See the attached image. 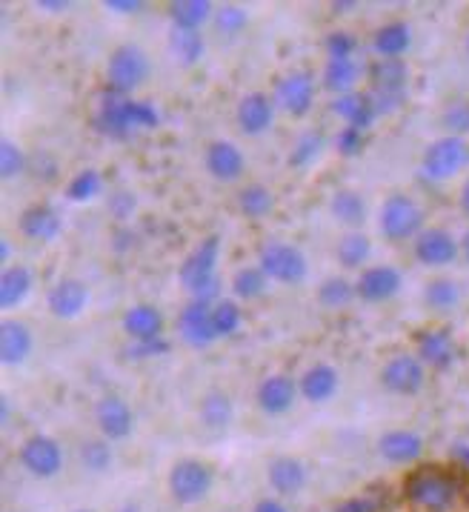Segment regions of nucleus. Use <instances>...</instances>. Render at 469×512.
<instances>
[{
  "label": "nucleus",
  "instance_id": "35",
  "mask_svg": "<svg viewBox=\"0 0 469 512\" xmlns=\"http://www.w3.org/2000/svg\"><path fill=\"white\" fill-rule=\"evenodd\" d=\"M212 3L209 0H175L169 6V18H172V26L178 29H198L204 26L209 18H212Z\"/></svg>",
  "mask_w": 469,
  "mask_h": 512
},
{
  "label": "nucleus",
  "instance_id": "49",
  "mask_svg": "<svg viewBox=\"0 0 469 512\" xmlns=\"http://www.w3.org/2000/svg\"><path fill=\"white\" fill-rule=\"evenodd\" d=\"M324 46H327V55L329 58H352L355 55V38L349 35V32H329L327 41H324Z\"/></svg>",
  "mask_w": 469,
  "mask_h": 512
},
{
  "label": "nucleus",
  "instance_id": "11",
  "mask_svg": "<svg viewBox=\"0 0 469 512\" xmlns=\"http://www.w3.org/2000/svg\"><path fill=\"white\" fill-rule=\"evenodd\" d=\"M381 384L392 395H418L427 384V369L418 355L401 352L395 358H389L381 369Z\"/></svg>",
  "mask_w": 469,
  "mask_h": 512
},
{
  "label": "nucleus",
  "instance_id": "6",
  "mask_svg": "<svg viewBox=\"0 0 469 512\" xmlns=\"http://www.w3.org/2000/svg\"><path fill=\"white\" fill-rule=\"evenodd\" d=\"M258 267L264 269L266 278L284 287H295L309 275V261L301 252V246L286 244V241H269L261 249Z\"/></svg>",
  "mask_w": 469,
  "mask_h": 512
},
{
  "label": "nucleus",
  "instance_id": "38",
  "mask_svg": "<svg viewBox=\"0 0 469 512\" xmlns=\"http://www.w3.org/2000/svg\"><path fill=\"white\" fill-rule=\"evenodd\" d=\"M424 304L432 312H452L461 304V287L452 278H435L424 289Z\"/></svg>",
  "mask_w": 469,
  "mask_h": 512
},
{
  "label": "nucleus",
  "instance_id": "62",
  "mask_svg": "<svg viewBox=\"0 0 469 512\" xmlns=\"http://www.w3.org/2000/svg\"><path fill=\"white\" fill-rule=\"evenodd\" d=\"M75 512H92V510H75Z\"/></svg>",
  "mask_w": 469,
  "mask_h": 512
},
{
  "label": "nucleus",
  "instance_id": "21",
  "mask_svg": "<svg viewBox=\"0 0 469 512\" xmlns=\"http://www.w3.org/2000/svg\"><path fill=\"white\" fill-rule=\"evenodd\" d=\"M235 121L241 126L244 135H264L266 129L275 121V98H269L266 92H249L238 101L235 109Z\"/></svg>",
  "mask_w": 469,
  "mask_h": 512
},
{
  "label": "nucleus",
  "instance_id": "39",
  "mask_svg": "<svg viewBox=\"0 0 469 512\" xmlns=\"http://www.w3.org/2000/svg\"><path fill=\"white\" fill-rule=\"evenodd\" d=\"M269 287V278L261 267H244L232 275V292L241 301H258Z\"/></svg>",
  "mask_w": 469,
  "mask_h": 512
},
{
  "label": "nucleus",
  "instance_id": "3",
  "mask_svg": "<svg viewBox=\"0 0 469 512\" xmlns=\"http://www.w3.org/2000/svg\"><path fill=\"white\" fill-rule=\"evenodd\" d=\"M407 498L424 512H447L458 501V481L438 467H421L404 484Z\"/></svg>",
  "mask_w": 469,
  "mask_h": 512
},
{
  "label": "nucleus",
  "instance_id": "48",
  "mask_svg": "<svg viewBox=\"0 0 469 512\" xmlns=\"http://www.w3.org/2000/svg\"><path fill=\"white\" fill-rule=\"evenodd\" d=\"M364 144H367L364 132H361V129H352V126H344V129L338 132V138H335V146H338V152H341V155H347V158H355V155H361Z\"/></svg>",
  "mask_w": 469,
  "mask_h": 512
},
{
  "label": "nucleus",
  "instance_id": "15",
  "mask_svg": "<svg viewBox=\"0 0 469 512\" xmlns=\"http://www.w3.org/2000/svg\"><path fill=\"white\" fill-rule=\"evenodd\" d=\"M401 287H404L401 272L395 267H389V264L367 267L361 272L358 284H355L358 298L367 301V304H387V301H392L401 292Z\"/></svg>",
  "mask_w": 469,
  "mask_h": 512
},
{
  "label": "nucleus",
  "instance_id": "27",
  "mask_svg": "<svg viewBox=\"0 0 469 512\" xmlns=\"http://www.w3.org/2000/svg\"><path fill=\"white\" fill-rule=\"evenodd\" d=\"M338 384H341V375H338V369L332 367V364H312L301 375L298 390H301V395L309 404H324V401H329L338 392Z\"/></svg>",
  "mask_w": 469,
  "mask_h": 512
},
{
  "label": "nucleus",
  "instance_id": "22",
  "mask_svg": "<svg viewBox=\"0 0 469 512\" xmlns=\"http://www.w3.org/2000/svg\"><path fill=\"white\" fill-rule=\"evenodd\" d=\"M35 347L32 329L26 327L18 318H3L0 321V361L6 367H18L23 364Z\"/></svg>",
  "mask_w": 469,
  "mask_h": 512
},
{
  "label": "nucleus",
  "instance_id": "1",
  "mask_svg": "<svg viewBox=\"0 0 469 512\" xmlns=\"http://www.w3.org/2000/svg\"><path fill=\"white\" fill-rule=\"evenodd\" d=\"M218 258H221V235H206L184 258L178 269V281L192 295V301H206V304L221 301Z\"/></svg>",
  "mask_w": 469,
  "mask_h": 512
},
{
  "label": "nucleus",
  "instance_id": "28",
  "mask_svg": "<svg viewBox=\"0 0 469 512\" xmlns=\"http://www.w3.org/2000/svg\"><path fill=\"white\" fill-rule=\"evenodd\" d=\"M378 450H381V455L387 458L389 464H412V461H418V458H421V452H424V441H421V435H418V432L389 430L381 435Z\"/></svg>",
  "mask_w": 469,
  "mask_h": 512
},
{
  "label": "nucleus",
  "instance_id": "23",
  "mask_svg": "<svg viewBox=\"0 0 469 512\" xmlns=\"http://www.w3.org/2000/svg\"><path fill=\"white\" fill-rule=\"evenodd\" d=\"M166 329L164 312L152 304H135L123 315V332L132 341H161Z\"/></svg>",
  "mask_w": 469,
  "mask_h": 512
},
{
  "label": "nucleus",
  "instance_id": "9",
  "mask_svg": "<svg viewBox=\"0 0 469 512\" xmlns=\"http://www.w3.org/2000/svg\"><path fill=\"white\" fill-rule=\"evenodd\" d=\"M18 461L35 478H55L63 470V450L52 435H29L18 450Z\"/></svg>",
  "mask_w": 469,
  "mask_h": 512
},
{
  "label": "nucleus",
  "instance_id": "2",
  "mask_svg": "<svg viewBox=\"0 0 469 512\" xmlns=\"http://www.w3.org/2000/svg\"><path fill=\"white\" fill-rule=\"evenodd\" d=\"M369 95L378 115H392L407 101L409 66L401 58H378L369 63Z\"/></svg>",
  "mask_w": 469,
  "mask_h": 512
},
{
  "label": "nucleus",
  "instance_id": "43",
  "mask_svg": "<svg viewBox=\"0 0 469 512\" xmlns=\"http://www.w3.org/2000/svg\"><path fill=\"white\" fill-rule=\"evenodd\" d=\"M212 324H215V332L218 338H229L235 335L241 324H244V315H241V307L229 298H221L215 307H212Z\"/></svg>",
  "mask_w": 469,
  "mask_h": 512
},
{
  "label": "nucleus",
  "instance_id": "53",
  "mask_svg": "<svg viewBox=\"0 0 469 512\" xmlns=\"http://www.w3.org/2000/svg\"><path fill=\"white\" fill-rule=\"evenodd\" d=\"M109 12H118V15H138L143 9L141 0H106L103 3Z\"/></svg>",
  "mask_w": 469,
  "mask_h": 512
},
{
  "label": "nucleus",
  "instance_id": "19",
  "mask_svg": "<svg viewBox=\"0 0 469 512\" xmlns=\"http://www.w3.org/2000/svg\"><path fill=\"white\" fill-rule=\"evenodd\" d=\"M86 304H89V287L83 284L81 278H61L46 295V307L61 321L78 318L86 309Z\"/></svg>",
  "mask_w": 469,
  "mask_h": 512
},
{
  "label": "nucleus",
  "instance_id": "44",
  "mask_svg": "<svg viewBox=\"0 0 469 512\" xmlns=\"http://www.w3.org/2000/svg\"><path fill=\"white\" fill-rule=\"evenodd\" d=\"M26 152H23L21 144H15L12 138H3L0 141V175H3V181H12V178H18L26 172Z\"/></svg>",
  "mask_w": 469,
  "mask_h": 512
},
{
  "label": "nucleus",
  "instance_id": "33",
  "mask_svg": "<svg viewBox=\"0 0 469 512\" xmlns=\"http://www.w3.org/2000/svg\"><path fill=\"white\" fill-rule=\"evenodd\" d=\"M198 415H201V424L206 430H226L232 424V415H235V407H232V398L229 392L224 390H209L201 398V407H198Z\"/></svg>",
  "mask_w": 469,
  "mask_h": 512
},
{
  "label": "nucleus",
  "instance_id": "47",
  "mask_svg": "<svg viewBox=\"0 0 469 512\" xmlns=\"http://www.w3.org/2000/svg\"><path fill=\"white\" fill-rule=\"evenodd\" d=\"M441 123L447 126L449 135L464 138L469 132V101L449 103L447 109H444V115H441Z\"/></svg>",
  "mask_w": 469,
  "mask_h": 512
},
{
  "label": "nucleus",
  "instance_id": "14",
  "mask_svg": "<svg viewBox=\"0 0 469 512\" xmlns=\"http://www.w3.org/2000/svg\"><path fill=\"white\" fill-rule=\"evenodd\" d=\"M212 307L215 304H206V301H189L181 309L178 329H181V338L189 347L206 349L209 344L218 341V332H215V324H212Z\"/></svg>",
  "mask_w": 469,
  "mask_h": 512
},
{
  "label": "nucleus",
  "instance_id": "7",
  "mask_svg": "<svg viewBox=\"0 0 469 512\" xmlns=\"http://www.w3.org/2000/svg\"><path fill=\"white\" fill-rule=\"evenodd\" d=\"M215 475L212 467L198 458H184L169 472V492L178 504H201L212 492Z\"/></svg>",
  "mask_w": 469,
  "mask_h": 512
},
{
  "label": "nucleus",
  "instance_id": "25",
  "mask_svg": "<svg viewBox=\"0 0 469 512\" xmlns=\"http://www.w3.org/2000/svg\"><path fill=\"white\" fill-rule=\"evenodd\" d=\"M332 112L341 118V121L352 126V129H361V132H367L372 121L378 118V109H375V101H372V95L369 92H349V95H341V98H335L332 101Z\"/></svg>",
  "mask_w": 469,
  "mask_h": 512
},
{
  "label": "nucleus",
  "instance_id": "29",
  "mask_svg": "<svg viewBox=\"0 0 469 512\" xmlns=\"http://www.w3.org/2000/svg\"><path fill=\"white\" fill-rule=\"evenodd\" d=\"M32 287H35L32 269L23 267V264L3 267V272H0V309L21 307L23 301L29 298Z\"/></svg>",
  "mask_w": 469,
  "mask_h": 512
},
{
  "label": "nucleus",
  "instance_id": "4",
  "mask_svg": "<svg viewBox=\"0 0 469 512\" xmlns=\"http://www.w3.org/2000/svg\"><path fill=\"white\" fill-rule=\"evenodd\" d=\"M149 78V55L138 43H121L112 49L106 61V83L112 92L129 98L135 89H141Z\"/></svg>",
  "mask_w": 469,
  "mask_h": 512
},
{
  "label": "nucleus",
  "instance_id": "42",
  "mask_svg": "<svg viewBox=\"0 0 469 512\" xmlns=\"http://www.w3.org/2000/svg\"><path fill=\"white\" fill-rule=\"evenodd\" d=\"M112 441L106 438H89L81 444V464L89 472H106L115 461V452L109 447Z\"/></svg>",
  "mask_w": 469,
  "mask_h": 512
},
{
  "label": "nucleus",
  "instance_id": "54",
  "mask_svg": "<svg viewBox=\"0 0 469 512\" xmlns=\"http://www.w3.org/2000/svg\"><path fill=\"white\" fill-rule=\"evenodd\" d=\"M252 512H289V510H286L278 498H264V501H258V504H255V510Z\"/></svg>",
  "mask_w": 469,
  "mask_h": 512
},
{
  "label": "nucleus",
  "instance_id": "26",
  "mask_svg": "<svg viewBox=\"0 0 469 512\" xmlns=\"http://www.w3.org/2000/svg\"><path fill=\"white\" fill-rule=\"evenodd\" d=\"M266 478H269L272 490L289 498V495H298L306 487V467L292 455H278V458L269 461Z\"/></svg>",
  "mask_w": 469,
  "mask_h": 512
},
{
  "label": "nucleus",
  "instance_id": "8",
  "mask_svg": "<svg viewBox=\"0 0 469 512\" xmlns=\"http://www.w3.org/2000/svg\"><path fill=\"white\" fill-rule=\"evenodd\" d=\"M469 164V146L458 135H444L438 141H432L424 152V175L432 181H449L455 178L464 166Z\"/></svg>",
  "mask_w": 469,
  "mask_h": 512
},
{
  "label": "nucleus",
  "instance_id": "58",
  "mask_svg": "<svg viewBox=\"0 0 469 512\" xmlns=\"http://www.w3.org/2000/svg\"><path fill=\"white\" fill-rule=\"evenodd\" d=\"M461 209H464V215H469V178L461 186Z\"/></svg>",
  "mask_w": 469,
  "mask_h": 512
},
{
  "label": "nucleus",
  "instance_id": "5",
  "mask_svg": "<svg viewBox=\"0 0 469 512\" xmlns=\"http://www.w3.org/2000/svg\"><path fill=\"white\" fill-rule=\"evenodd\" d=\"M378 226H381V235L387 241L404 244V241L418 238L424 232V209L418 206L415 198H409L404 192H392L381 204Z\"/></svg>",
  "mask_w": 469,
  "mask_h": 512
},
{
  "label": "nucleus",
  "instance_id": "50",
  "mask_svg": "<svg viewBox=\"0 0 469 512\" xmlns=\"http://www.w3.org/2000/svg\"><path fill=\"white\" fill-rule=\"evenodd\" d=\"M126 352H129V358H158V355L169 352V341L166 338H161V341H135Z\"/></svg>",
  "mask_w": 469,
  "mask_h": 512
},
{
  "label": "nucleus",
  "instance_id": "24",
  "mask_svg": "<svg viewBox=\"0 0 469 512\" xmlns=\"http://www.w3.org/2000/svg\"><path fill=\"white\" fill-rule=\"evenodd\" d=\"M418 358L424 361V367L432 369H449L455 364V341L449 335V329H424L415 338Z\"/></svg>",
  "mask_w": 469,
  "mask_h": 512
},
{
  "label": "nucleus",
  "instance_id": "10",
  "mask_svg": "<svg viewBox=\"0 0 469 512\" xmlns=\"http://www.w3.org/2000/svg\"><path fill=\"white\" fill-rule=\"evenodd\" d=\"M132 98H123L118 92L106 89L101 95V103H98V112L92 118V126L112 138V141H126L129 135H135V123H132V106H129Z\"/></svg>",
  "mask_w": 469,
  "mask_h": 512
},
{
  "label": "nucleus",
  "instance_id": "52",
  "mask_svg": "<svg viewBox=\"0 0 469 512\" xmlns=\"http://www.w3.org/2000/svg\"><path fill=\"white\" fill-rule=\"evenodd\" d=\"M335 512H378V501L372 495H358V498H349Z\"/></svg>",
  "mask_w": 469,
  "mask_h": 512
},
{
  "label": "nucleus",
  "instance_id": "60",
  "mask_svg": "<svg viewBox=\"0 0 469 512\" xmlns=\"http://www.w3.org/2000/svg\"><path fill=\"white\" fill-rule=\"evenodd\" d=\"M461 252H464V258H467L469 264V229L464 232V238H461Z\"/></svg>",
  "mask_w": 469,
  "mask_h": 512
},
{
  "label": "nucleus",
  "instance_id": "20",
  "mask_svg": "<svg viewBox=\"0 0 469 512\" xmlns=\"http://www.w3.org/2000/svg\"><path fill=\"white\" fill-rule=\"evenodd\" d=\"M298 395H301V390H298L295 378L278 372V375H266L264 381L258 384L255 401H258V407L266 415H284V412L292 410V404H295Z\"/></svg>",
  "mask_w": 469,
  "mask_h": 512
},
{
  "label": "nucleus",
  "instance_id": "32",
  "mask_svg": "<svg viewBox=\"0 0 469 512\" xmlns=\"http://www.w3.org/2000/svg\"><path fill=\"white\" fill-rule=\"evenodd\" d=\"M169 52L181 66H195L206 55V41L198 29H178L172 26L169 32Z\"/></svg>",
  "mask_w": 469,
  "mask_h": 512
},
{
  "label": "nucleus",
  "instance_id": "13",
  "mask_svg": "<svg viewBox=\"0 0 469 512\" xmlns=\"http://www.w3.org/2000/svg\"><path fill=\"white\" fill-rule=\"evenodd\" d=\"M458 255H461V244L455 241L452 232L441 229V226L424 229V232L415 238V258H418V264H424V267H449V264H455Z\"/></svg>",
  "mask_w": 469,
  "mask_h": 512
},
{
  "label": "nucleus",
  "instance_id": "46",
  "mask_svg": "<svg viewBox=\"0 0 469 512\" xmlns=\"http://www.w3.org/2000/svg\"><path fill=\"white\" fill-rule=\"evenodd\" d=\"M324 149V135L321 132H304L295 146H292V155H289V164L292 166H309Z\"/></svg>",
  "mask_w": 469,
  "mask_h": 512
},
{
  "label": "nucleus",
  "instance_id": "12",
  "mask_svg": "<svg viewBox=\"0 0 469 512\" xmlns=\"http://www.w3.org/2000/svg\"><path fill=\"white\" fill-rule=\"evenodd\" d=\"M275 106H281L292 118H306L315 106V78L306 69L286 72L275 86Z\"/></svg>",
  "mask_w": 469,
  "mask_h": 512
},
{
  "label": "nucleus",
  "instance_id": "16",
  "mask_svg": "<svg viewBox=\"0 0 469 512\" xmlns=\"http://www.w3.org/2000/svg\"><path fill=\"white\" fill-rule=\"evenodd\" d=\"M95 421L106 441H123L135 430V412L121 395H103L95 407Z\"/></svg>",
  "mask_w": 469,
  "mask_h": 512
},
{
  "label": "nucleus",
  "instance_id": "55",
  "mask_svg": "<svg viewBox=\"0 0 469 512\" xmlns=\"http://www.w3.org/2000/svg\"><path fill=\"white\" fill-rule=\"evenodd\" d=\"M38 9H43V12H66L69 0H38Z\"/></svg>",
  "mask_w": 469,
  "mask_h": 512
},
{
  "label": "nucleus",
  "instance_id": "40",
  "mask_svg": "<svg viewBox=\"0 0 469 512\" xmlns=\"http://www.w3.org/2000/svg\"><path fill=\"white\" fill-rule=\"evenodd\" d=\"M352 298H358V289H355V284H349L347 278H341V275H329L327 281L318 287V301H321V307L327 309L347 307Z\"/></svg>",
  "mask_w": 469,
  "mask_h": 512
},
{
  "label": "nucleus",
  "instance_id": "51",
  "mask_svg": "<svg viewBox=\"0 0 469 512\" xmlns=\"http://www.w3.org/2000/svg\"><path fill=\"white\" fill-rule=\"evenodd\" d=\"M135 206H138V198H135L132 192H115V195L109 198V212H112L118 221H126V218L135 212Z\"/></svg>",
  "mask_w": 469,
  "mask_h": 512
},
{
  "label": "nucleus",
  "instance_id": "36",
  "mask_svg": "<svg viewBox=\"0 0 469 512\" xmlns=\"http://www.w3.org/2000/svg\"><path fill=\"white\" fill-rule=\"evenodd\" d=\"M238 209H241L244 218L261 221V218H266L275 209V195H272L269 186L249 184L238 192Z\"/></svg>",
  "mask_w": 469,
  "mask_h": 512
},
{
  "label": "nucleus",
  "instance_id": "18",
  "mask_svg": "<svg viewBox=\"0 0 469 512\" xmlns=\"http://www.w3.org/2000/svg\"><path fill=\"white\" fill-rule=\"evenodd\" d=\"M18 229H21L23 238L35 241V244H49V241H55L61 235V212L52 204L26 206L21 218H18Z\"/></svg>",
  "mask_w": 469,
  "mask_h": 512
},
{
  "label": "nucleus",
  "instance_id": "17",
  "mask_svg": "<svg viewBox=\"0 0 469 512\" xmlns=\"http://www.w3.org/2000/svg\"><path fill=\"white\" fill-rule=\"evenodd\" d=\"M204 164L206 172H209L215 181H221V184H235V181L244 178L246 158L244 152L232 144V141H212V144L206 146Z\"/></svg>",
  "mask_w": 469,
  "mask_h": 512
},
{
  "label": "nucleus",
  "instance_id": "56",
  "mask_svg": "<svg viewBox=\"0 0 469 512\" xmlns=\"http://www.w3.org/2000/svg\"><path fill=\"white\" fill-rule=\"evenodd\" d=\"M452 458H455L461 467H467L469 470V444H455V447H452Z\"/></svg>",
  "mask_w": 469,
  "mask_h": 512
},
{
  "label": "nucleus",
  "instance_id": "59",
  "mask_svg": "<svg viewBox=\"0 0 469 512\" xmlns=\"http://www.w3.org/2000/svg\"><path fill=\"white\" fill-rule=\"evenodd\" d=\"M352 6H355V3H347V0H344V3H332V9H335L338 15H344L347 9H352Z\"/></svg>",
  "mask_w": 469,
  "mask_h": 512
},
{
  "label": "nucleus",
  "instance_id": "41",
  "mask_svg": "<svg viewBox=\"0 0 469 512\" xmlns=\"http://www.w3.org/2000/svg\"><path fill=\"white\" fill-rule=\"evenodd\" d=\"M103 189V178L98 169H81L69 186H66V198L69 201H75V204H83V201H92V198H98Z\"/></svg>",
  "mask_w": 469,
  "mask_h": 512
},
{
  "label": "nucleus",
  "instance_id": "57",
  "mask_svg": "<svg viewBox=\"0 0 469 512\" xmlns=\"http://www.w3.org/2000/svg\"><path fill=\"white\" fill-rule=\"evenodd\" d=\"M9 252H12L9 238H0V264H9Z\"/></svg>",
  "mask_w": 469,
  "mask_h": 512
},
{
  "label": "nucleus",
  "instance_id": "30",
  "mask_svg": "<svg viewBox=\"0 0 469 512\" xmlns=\"http://www.w3.org/2000/svg\"><path fill=\"white\" fill-rule=\"evenodd\" d=\"M329 212L338 224L349 226L352 232H358V226L367 224V201L355 189H338L329 201Z\"/></svg>",
  "mask_w": 469,
  "mask_h": 512
},
{
  "label": "nucleus",
  "instance_id": "31",
  "mask_svg": "<svg viewBox=\"0 0 469 512\" xmlns=\"http://www.w3.org/2000/svg\"><path fill=\"white\" fill-rule=\"evenodd\" d=\"M324 89L332 92V95H349L355 92V86L361 81V66L355 63V58H329L327 66H324Z\"/></svg>",
  "mask_w": 469,
  "mask_h": 512
},
{
  "label": "nucleus",
  "instance_id": "45",
  "mask_svg": "<svg viewBox=\"0 0 469 512\" xmlns=\"http://www.w3.org/2000/svg\"><path fill=\"white\" fill-rule=\"evenodd\" d=\"M246 23H249V12H246L244 6H238V3H224L215 12V26H218L221 35H241L246 29Z\"/></svg>",
  "mask_w": 469,
  "mask_h": 512
},
{
  "label": "nucleus",
  "instance_id": "37",
  "mask_svg": "<svg viewBox=\"0 0 469 512\" xmlns=\"http://www.w3.org/2000/svg\"><path fill=\"white\" fill-rule=\"evenodd\" d=\"M369 255H372V241L364 232H347L335 249V258L344 269H361L369 261Z\"/></svg>",
  "mask_w": 469,
  "mask_h": 512
},
{
  "label": "nucleus",
  "instance_id": "61",
  "mask_svg": "<svg viewBox=\"0 0 469 512\" xmlns=\"http://www.w3.org/2000/svg\"><path fill=\"white\" fill-rule=\"evenodd\" d=\"M467 55H469V35H467Z\"/></svg>",
  "mask_w": 469,
  "mask_h": 512
},
{
  "label": "nucleus",
  "instance_id": "34",
  "mask_svg": "<svg viewBox=\"0 0 469 512\" xmlns=\"http://www.w3.org/2000/svg\"><path fill=\"white\" fill-rule=\"evenodd\" d=\"M409 43H412V29L404 21L384 23L372 38L378 58H401L409 49Z\"/></svg>",
  "mask_w": 469,
  "mask_h": 512
}]
</instances>
